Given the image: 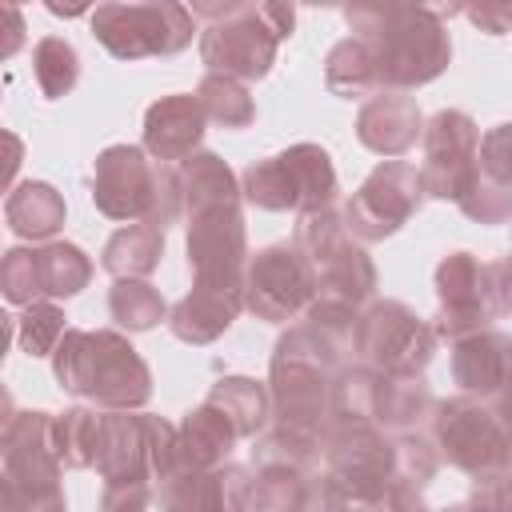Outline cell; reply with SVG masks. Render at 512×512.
<instances>
[{"label": "cell", "instance_id": "1", "mask_svg": "<svg viewBox=\"0 0 512 512\" xmlns=\"http://www.w3.org/2000/svg\"><path fill=\"white\" fill-rule=\"evenodd\" d=\"M344 24L360 36L380 72L384 92H412L432 84L452 60V36L436 8L420 4H348Z\"/></svg>", "mask_w": 512, "mask_h": 512}, {"label": "cell", "instance_id": "2", "mask_svg": "<svg viewBox=\"0 0 512 512\" xmlns=\"http://www.w3.org/2000/svg\"><path fill=\"white\" fill-rule=\"evenodd\" d=\"M52 376L64 392L84 396L104 412H140L152 400V372L116 328H68L52 352Z\"/></svg>", "mask_w": 512, "mask_h": 512}, {"label": "cell", "instance_id": "3", "mask_svg": "<svg viewBox=\"0 0 512 512\" xmlns=\"http://www.w3.org/2000/svg\"><path fill=\"white\" fill-rule=\"evenodd\" d=\"M348 364V348L328 340L308 320L292 324L268 360V392H272V424L324 436L332 408V380Z\"/></svg>", "mask_w": 512, "mask_h": 512}, {"label": "cell", "instance_id": "4", "mask_svg": "<svg viewBox=\"0 0 512 512\" xmlns=\"http://www.w3.org/2000/svg\"><path fill=\"white\" fill-rule=\"evenodd\" d=\"M200 32V60L212 76H232L240 84L264 80L276 64L280 44L296 28L292 4H192Z\"/></svg>", "mask_w": 512, "mask_h": 512}, {"label": "cell", "instance_id": "5", "mask_svg": "<svg viewBox=\"0 0 512 512\" xmlns=\"http://www.w3.org/2000/svg\"><path fill=\"white\" fill-rule=\"evenodd\" d=\"M4 460V512H64L60 472L64 464L52 452V412H16L8 408L0 432Z\"/></svg>", "mask_w": 512, "mask_h": 512}, {"label": "cell", "instance_id": "6", "mask_svg": "<svg viewBox=\"0 0 512 512\" xmlns=\"http://www.w3.org/2000/svg\"><path fill=\"white\" fill-rule=\"evenodd\" d=\"M336 168H332V156L328 148L320 144H292L276 156H264V160H252L244 172H240V192L248 204L264 208V212H320V208H332L336 200Z\"/></svg>", "mask_w": 512, "mask_h": 512}, {"label": "cell", "instance_id": "7", "mask_svg": "<svg viewBox=\"0 0 512 512\" xmlns=\"http://www.w3.org/2000/svg\"><path fill=\"white\" fill-rule=\"evenodd\" d=\"M292 244L304 252V260L312 268L316 296L344 300L352 308L372 304V296H376V264L364 252V244L348 232L344 212L320 208V212L300 216Z\"/></svg>", "mask_w": 512, "mask_h": 512}, {"label": "cell", "instance_id": "8", "mask_svg": "<svg viewBox=\"0 0 512 512\" xmlns=\"http://www.w3.org/2000/svg\"><path fill=\"white\" fill-rule=\"evenodd\" d=\"M92 36L112 52L116 60H152V56H176L196 36V16L184 4L160 0V4H96Z\"/></svg>", "mask_w": 512, "mask_h": 512}, {"label": "cell", "instance_id": "9", "mask_svg": "<svg viewBox=\"0 0 512 512\" xmlns=\"http://www.w3.org/2000/svg\"><path fill=\"white\" fill-rule=\"evenodd\" d=\"M436 328L432 320L416 316V308H408L404 300H372L360 312L356 324V356L360 364L392 376V380H412L424 376V368L436 356Z\"/></svg>", "mask_w": 512, "mask_h": 512}, {"label": "cell", "instance_id": "10", "mask_svg": "<svg viewBox=\"0 0 512 512\" xmlns=\"http://www.w3.org/2000/svg\"><path fill=\"white\" fill-rule=\"evenodd\" d=\"M320 460L352 512H372L396 476V444L376 424H328Z\"/></svg>", "mask_w": 512, "mask_h": 512}, {"label": "cell", "instance_id": "11", "mask_svg": "<svg viewBox=\"0 0 512 512\" xmlns=\"http://www.w3.org/2000/svg\"><path fill=\"white\" fill-rule=\"evenodd\" d=\"M428 436H432L440 460H448L452 468H460L472 480L492 476V472L512 464V440H508L504 424L476 396H448V400H440L436 412H432Z\"/></svg>", "mask_w": 512, "mask_h": 512}, {"label": "cell", "instance_id": "12", "mask_svg": "<svg viewBox=\"0 0 512 512\" xmlns=\"http://www.w3.org/2000/svg\"><path fill=\"white\" fill-rule=\"evenodd\" d=\"M420 148H424L420 160L424 196L460 204L480 184V128L468 112L440 108L432 120H424Z\"/></svg>", "mask_w": 512, "mask_h": 512}, {"label": "cell", "instance_id": "13", "mask_svg": "<svg viewBox=\"0 0 512 512\" xmlns=\"http://www.w3.org/2000/svg\"><path fill=\"white\" fill-rule=\"evenodd\" d=\"M424 200L428 196L420 184V168L408 160H384L364 176V184L344 204V224L360 244H376L396 236L420 212Z\"/></svg>", "mask_w": 512, "mask_h": 512}, {"label": "cell", "instance_id": "14", "mask_svg": "<svg viewBox=\"0 0 512 512\" xmlns=\"http://www.w3.org/2000/svg\"><path fill=\"white\" fill-rule=\"evenodd\" d=\"M316 300V280L304 260V252L288 240L260 248L244 268V308L256 312V320L288 324L308 312Z\"/></svg>", "mask_w": 512, "mask_h": 512}, {"label": "cell", "instance_id": "15", "mask_svg": "<svg viewBox=\"0 0 512 512\" xmlns=\"http://www.w3.org/2000/svg\"><path fill=\"white\" fill-rule=\"evenodd\" d=\"M156 172L160 164L144 152V144H108L92 164L96 212L120 224L148 220L156 204Z\"/></svg>", "mask_w": 512, "mask_h": 512}, {"label": "cell", "instance_id": "16", "mask_svg": "<svg viewBox=\"0 0 512 512\" xmlns=\"http://www.w3.org/2000/svg\"><path fill=\"white\" fill-rule=\"evenodd\" d=\"M184 248L188 268L196 284H244V268L252 260L248 252V228L244 208H212L184 216Z\"/></svg>", "mask_w": 512, "mask_h": 512}, {"label": "cell", "instance_id": "17", "mask_svg": "<svg viewBox=\"0 0 512 512\" xmlns=\"http://www.w3.org/2000/svg\"><path fill=\"white\" fill-rule=\"evenodd\" d=\"M436 300H440V312L432 320L436 336L440 340H464L472 332H484L492 328L496 320V308L488 300V272H484V260L472 256V252H448L440 264H436Z\"/></svg>", "mask_w": 512, "mask_h": 512}, {"label": "cell", "instance_id": "18", "mask_svg": "<svg viewBox=\"0 0 512 512\" xmlns=\"http://www.w3.org/2000/svg\"><path fill=\"white\" fill-rule=\"evenodd\" d=\"M164 512H256V476L244 464L184 472L156 488Z\"/></svg>", "mask_w": 512, "mask_h": 512}, {"label": "cell", "instance_id": "19", "mask_svg": "<svg viewBox=\"0 0 512 512\" xmlns=\"http://www.w3.org/2000/svg\"><path fill=\"white\" fill-rule=\"evenodd\" d=\"M208 116L196 92H168L144 112V152L156 164H184L200 152Z\"/></svg>", "mask_w": 512, "mask_h": 512}, {"label": "cell", "instance_id": "20", "mask_svg": "<svg viewBox=\"0 0 512 512\" xmlns=\"http://www.w3.org/2000/svg\"><path fill=\"white\" fill-rule=\"evenodd\" d=\"M452 384L460 396L496 400L512 384V336L500 328L472 332L464 340H452Z\"/></svg>", "mask_w": 512, "mask_h": 512}, {"label": "cell", "instance_id": "21", "mask_svg": "<svg viewBox=\"0 0 512 512\" xmlns=\"http://www.w3.org/2000/svg\"><path fill=\"white\" fill-rule=\"evenodd\" d=\"M424 136V116L408 92H376L356 112V140L388 160H400Z\"/></svg>", "mask_w": 512, "mask_h": 512}, {"label": "cell", "instance_id": "22", "mask_svg": "<svg viewBox=\"0 0 512 512\" xmlns=\"http://www.w3.org/2000/svg\"><path fill=\"white\" fill-rule=\"evenodd\" d=\"M244 312V284H196L172 304L168 328L184 344H212L220 340L232 320Z\"/></svg>", "mask_w": 512, "mask_h": 512}, {"label": "cell", "instance_id": "23", "mask_svg": "<svg viewBox=\"0 0 512 512\" xmlns=\"http://www.w3.org/2000/svg\"><path fill=\"white\" fill-rule=\"evenodd\" d=\"M96 472L104 484H136L152 480V452H148V416L144 412H104L100 416V456Z\"/></svg>", "mask_w": 512, "mask_h": 512}, {"label": "cell", "instance_id": "24", "mask_svg": "<svg viewBox=\"0 0 512 512\" xmlns=\"http://www.w3.org/2000/svg\"><path fill=\"white\" fill-rule=\"evenodd\" d=\"M176 444H180V464L184 472H208L228 464L232 448L240 444L236 428L224 420L220 408H212L208 400H200L196 408L184 412V420L176 424Z\"/></svg>", "mask_w": 512, "mask_h": 512}, {"label": "cell", "instance_id": "25", "mask_svg": "<svg viewBox=\"0 0 512 512\" xmlns=\"http://www.w3.org/2000/svg\"><path fill=\"white\" fill-rule=\"evenodd\" d=\"M64 196L48 180H20L4 196V224L20 240H52L64 228Z\"/></svg>", "mask_w": 512, "mask_h": 512}, {"label": "cell", "instance_id": "26", "mask_svg": "<svg viewBox=\"0 0 512 512\" xmlns=\"http://www.w3.org/2000/svg\"><path fill=\"white\" fill-rule=\"evenodd\" d=\"M164 240H168V232L148 220L124 224L104 240L100 264L112 280H148L164 256Z\"/></svg>", "mask_w": 512, "mask_h": 512}, {"label": "cell", "instance_id": "27", "mask_svg": "<svg viewBox=\"0 0 512 512\" xmlns=\"http://www.w3.org/2000/svg\"><path fill=\"white\" fill-rule=\"evenodd\" d=\"M180 176H184V216L244 204L240 176H236V172L228 168V160L216 156V152H204V148H200L192 160L180 164Z\"/></svg>", "mask_w": 512, "mask_h": 512}, {"label": "cell", "instance_id": "28", "mask_svg": "<svg viewBox=\"0 0 512 512\" xmlns=\"http://www.w3.org/2000/svg\"><path fill=\"white\" fill-rule=\"evenodd\" d=\"M204 400L224 412V420L236 428L240 440H256L272 420V392L264 380L252 376H224L208 388Z\"/></svg>", "mask_w": 512, "mask_h": 512}, {"label": "cell", "instance_id": "29", "mask_svg": "<svg viewBox=\"0 0 512 512\" xmlns=\"http://www.w3.org/2000/svg\"><path fill=\"white\" fill-rule=\"evenodd\" d=\"M388 376L368 364H344L332 380V408L328 424H376Z\"/></svg>", "mask_w": 512, "mask_h": 512}, {"label": "cell", "instance_id": "30", "mask_svg": "<svg viewBox=\"0 0 512 512\" xmlns=\"http://www.w3.org/2000/svg\"><path fill=\"white\" fill-rule=\"evenodd\" d=\"M324 84L340 100H368V96L384 92L380 72H376V56L360 36H344L332 44V52L324 56Z\"/></svg>", "mask_w": 512, "mask_h": 512}, {"label": "cell", "instance_id": "31", "mask_svg": "<svg viewBox=\"0 0 512 512\" xmlns=\"http://www.w3.org/2000/svg\"><path fill=\"white\" fill-rule=\"evenodd\" d=\"M40 300H72L92 280V256L72 240H48L36 248Z\"/></svg>", "mask_w": 512, "mask_h": 512}, {"label": "cell", "instance_id": "32", "mask_svg": "<svg viewBox=\"0 0 512 512\" xmlns=\"http://www.w3.org/2000/svg\"><path fill=\"white\" fill-rule=\"evenodd\" d=\"M436 404H440V400L432 396V388L424 384V376H412V380H392V376H388L376 428H384L388 436L420 432V428H428V424H432Z\"/></svg>", "mask_w": 512, "mask_h": 512}, {"label": "cell", "instance_id": "33", "mask_svg": "<svg viewBox=\"0 0 512 512\" xmlns=\"http://www.w3.org/2000/svg\"><path fill=\"white\" fill-rule=\"evenodd\" d=\"M100 416L92 408H64L52 416V452L64 468L80 472V468H96L100 456Z\"/></svg>", "mask_w": 512, "mask_h": 512}, {"label": "cell", "instance_id": "34", "mask_svg": "<svg viewBox=\"0 0 512 512\" xmlns=\"http://www.w3.org/2000/svg\"><path fill=\"white\" fill-rule=\"evenodd\" d=\"M320 444H324V436H308V432H296V428H284V424H268L252 440V468L256 472H268V468L316 472Z\"/></svg>", "mask_w": 512, "mask_h": 512}, {"label": "cell", "instance_id": "35", "mask_svg": "<svg viewBox=\"0 0 512 512\" xmlns=\"http://www.w3.org/2000/svg\"><path fill=\"white\" fill-rule=\"evenodd\" d=\"M108 312H112V320L120 324V328H128V332H148V328H156L160 320H168V300L160 296V288L156 284H148V280H116L112 288H108Z\"/></svg>", "mask_w": 512, "mask_h": 512}, {"label": "cell", "instance_id": "36", "mask_svg": "<svg viewBox=\"0 0 512 512\" xmlns=\"http://www.w3.org/2000/svg\"><path fill=\"white\" fill-rule=\"evenodd\" d=\"M196 100L208 116V124L220 128H248L256 120V100L248 92V84L232 80V76H212L204 72V80L196 84Z\"/></svg>", "mask_w": 512, "mask_h": 512}, {"label": "cell", "instance_id": "37", "mask_svg": "<svg viewBox=\"0 0 512 512\" xmlns=\"http://www.w3.org/2000/svg\"><path fill=\"white\" fill-rule=\"evenodd\" d=\"M32 76L44 100H60L80 80V52L64 36H44L32 48Z\"/></svg>", "mask_w": 512, "mask_h": 512}, {"label": "cell", "instance_id": "38", "mask_svg": "<svg viewBox=\"0 0 512 512\" xmlns=\"http://www.w3.org/2000/svg\"><path fill=\"white\" fill-rule=\"evenodd\" d=\"M68 316H64V308L56 304V300H36V304H28L12 324V332H16V344H20V352L24 356H48L52 360V352H56V344L64 340V332H68V324H64Z\"/></svg>", "mask_w": 512, "mask_h": 512}, {"label": "cell", "instance_id": "39", "mask_svg": "<svg viewBox=\"0 0 512 512\" xmlns=\"http://www.w3.org/2000/svg\"><path fill=\"white\" fill-rule=\"evenodd\" d=\"M392 444H396V476H392V480L428 488V480H432L436 468H440V452H436L428 428H420V432H400V436H392Z\"/></svg>", "mask_w": 512, "mask_h": 512}, {"label": "cell", "instance_id": "40", "mask_svg": "<svg viewBox=\"0 0 512 512\" xmlns=\"http://www.w3.org/2000/svg\"><path fill=\"white\" fill-rule=\"evenodd\" d=\"M312 472L296 468H268L256 472V512H300Z\"/></svg>", "mask_w": 512, "mask_h": 512}, {"label": "cell", "instance_id": "41", "mask_svg": "<svg viewBox=\"0 0 512 512\" xmlns=\"http://www.w3.org/2000/svg\"><path fill=\"white\" fill-rule=\"evenodd\" d=\"M0 288L4 300L16 308H28L40 300V280H36V248H8L0 264Z\"/></svg>", "mask_w": 512, "mask_h": 512}, {"label": "cell", "instance_id": "42", "mask_svg": "<svg viewBox=\"0 0 512 512\" xmlns=\"http://www.w3.org/2000/svg\"><path fill=\"white\" fill-rule=\"evenodd\" d=\"M148 416V452H152V476H156V488L184 476V464H180V444H176V424L164 420V416Z\"/></svg>", "mask_w": 512, "mask_h": 512}, {"label": "cell", "instance_id": "43", "mask_svg": "<svg viewBox=\"0 0 512 512\" xmlns=\"http://www.w3.org/2000/svg\"><path fill=\"white\" fill-rule=\"evenodd\" d=\"M460 212L476 224H504V220H512V188L480 176V184L460 200Z\"/></svg>", "mask_w": 512, "mask_h": 512}, {"label": "cell", "instance_id": "44", "mask_svg": "<svg viewBox=\"0 0 512 512\" xmlns=\"http://www.w3.org/2000/svg\"><path fill=\"white\" fill-rule=\"evenodd\" d=\"M480 176L512 188V120H504L480 136Z\"/></svg>", "mask_w": 512, "mask_h": 512}, {"label": "cell", "instance_id": "45", "mask_svg": "<svg viewBox=\"0 0 512 512\" xmlns=\"http://www.w3.org/2000/svg\"><path fill=\"white\" fill-rule=\"evenodd\" d=\"M152 500H156V484H152V480L104 484V488H100V512H148Z\"/></svg>", "mask_w": 512, "mask_h": 512}, {"label": "cell", "instance_id": "46", "mask_svg": "<svg viewBox=\"0 0 512 512\" xmlns=\"http://www.w3.org/2000/svg\"><path fill=\"white\" fill-rule=\"evenodd\" d=\"M480 512H512V464L472 480V496H468Z\"/></svg>", "mask_w": 512, "mask_h": 512}, {"label": "cell", "instance_id": "47", "mask_svg": "<svg viewBox=\"0 0 512 512\" xmlns=\"http://www.w3.org/2000/svg\"><path fill=\"white\" fill-rule=\"evenodd\" d=\"M300 512H352V508H348L344 492L328 480V472H312L308 492H304V500H300Z\"/></svg>", "mask_w": 512, "mask_h": 512}, {"label": "cell", "instance_id": "48", "mask_svg": "<svg viewBox=\"0 0 512 512\" xmlns=\"http://www.w3.org/2000/svg\"><path fill=\"white\" fill-rule=\"evenodd\" d=\"M484 272H488V300L496 316H512V252L484 260Z\"/></svg>", "mask_w": 512, "mask_h": 512}, {"label": "cell", "instance_id": "49", "mask_svg": "<svg viewBox=\"0 0 512 512\" xmlns=\"http://www.w3.org/2000/svg\"><path fill=\"white\" fill-rule=\"evenodd\" d=\"M372 512H432V508H428V500H424V488L404 484V480H392V484L384 488V496L376 500Z\"/></svg>", "mask_w": 512, "mask_h": 512}, {"label": "cell", "instance_id": "50", "mask_svg": "<svg viewBox=\"0 0 512 512\" xmlns=\"http://www.w3.org/2000/svg\"><path fill=\"white\" fill-rule=\"evenodd\" d=\"M456 12L468 16L488 36H504L512 28V4H468V8H456Z\"/></svg>", "mask_w": 512, "mask_h": 512}, {"label": "cell", "instance_id": "51", "mask_svg": "<svg viewBox=\"0 0 512 512\" xmlns=\"http://www.w3.org/2000/svg\"><path fill=\"white\" fill-rule=\"evenodd\" d=\"M4 20H8V32H4V44H0V56L8 60L16 48H20V40H24V16H20V8H4Z\"/></svg>", "mask_w": 512, "mask_h": 512}, {"label": "cell", "instance_id": "52", "mask_svg": "<svg viewBox=\"0 0 512 512\" xmlns=\"http://www.w3.org/2000/svg\"><path fill=\"white\" fill-rule=\"evenodd\" d=\"M492 412H496V420L504 424V432H508V440H512V384L492 400Z\"/></svg>", "mask_w": 512, "mask_h": 512}, {"label": "cell", "instance_id": "53", "mask_svg": "<svg viewBox=\"0 0 512 512\" xmlns=\"http://www.w3.org/2000/svg\"><path fill=\"white\" fill-rule=\"evenodd\" d=\"M8 148H12V160H8V180L16 176V164H20V140L8 132Z\"/></svg>", "mask_w": 512, "mask_h": 512}, {"label": "cell", "instance_id": "54", "mask_svg": "<svg viewBox=\"0 0 512 512\" xmlns=\"http://www.w3.org/2000/svg\"><path fill=\"white\" fill-rule=\"evenodd\" d=\"M440 512H480L472 500H464V504H448V508H440Z\"/></svg>", "mask_w": 512, "mask_h": 512}]
</instances>
